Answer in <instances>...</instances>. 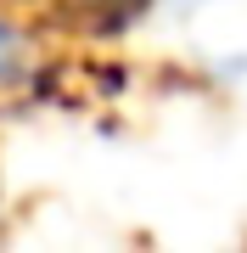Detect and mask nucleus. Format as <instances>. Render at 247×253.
Listing matches in <instances>:
<instances>
[{
    "instance_id": "nucleus-1",
    "label": "nucleus",
    "mask_w": 247,
    "mask_h": 253,
    "mask_svg": "<svg viewBox=\"0 0 247 253\" xmlns=\"http://www.w3.org/2000/svg\"><path fill=\"white\" fill-rule=\"evenodd\" d=\"M23 62H28V40H23V28L0 17V84H6V79H17Z\"/></svg>"
},
{
    "instance_id": "nucleus-2",
    "label": "nucleus",
    "mask_w": 247,
    "mask_h": 253,
    "mask_svg": "<svg viewBox=\"0 0 247 253\" xmlns=\"http://www.w3.org/2000/svg\"><path fill=\"white\" fill-rule=\"evenodd\" d=\"M96 6H112V0H96Z\"/></svg>"
}]
</instances>
